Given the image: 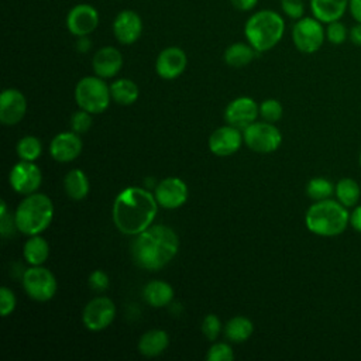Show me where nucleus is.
<instances>
[{"label": "nucleus", "instance_id": "45", "mask_svg": "<svg viewBox=\"0 0 361 361\" xmlns=\"http://www.w3.org/2000/svg\"><path fill=\"white\" fill-rule=\"evenodd\" d=\"M360 165H361V152H360Z\"/></svg>", "mask_w": 361, "mask_h": 361}, {"label": "nucleus", "instance_id": "7", "mask_svg": "<svg viewBox=\"0 0 361 361\" xmlns=\"http://www.w3.org/2000/svg\"><path fill=\"white\" fill-rule=\"evenodd\" d=\"M323 23L317 18L302 17L296 20L292 28V41L298 51L303 54H314L319 51L326 39V30L322 25Z\"/></svg>", "mask_w": 361, "mask_h": 361}, {"label": "nucleus", "instance_id": "11", "mask_svg": "<svg viewBox=\"0 0 361 361\" xmlns=\"http://www.w3.org/2000/svg\"><path fill=\"white\" fill-rule=\"evenodd\" d=\"M99 25V11L89 3L75 4L66 14V28L75 37H87Z\"/></svg>", "mask_w": 361, "mask_h": 361}, {"label": "nucleus", "instance_id": "36", "mask_svg": "<svg viewBox=\"0 0 361 361\" xmlns=\"http://www.w3.org/2000/svg\"><path fill=\"white\" fill-rule=\"evenodd\" d=\"M221 331V322L216 314H207L202 322V333L207 340L214 341Z\"/></svg>", "mask_w": 361, "mask_h": 361}, {"label": "nucleus", "instance_id": "16", "mask_svg": "<svg viewBox=\"0 0 361 361\" xmlns=\"http://www.w3.org/2000/svg\"><path fill=\"white\" fill-rule=\"evenodd\" d=\"M188 65V56L179 47H168L162 49L155 61V71L162 79H175L183 73Z\"/></svg>", "mask_w": 361, "mask_h": 361}, {"label": "nucleus", "instance_id": "23", "mask_svg": "<svg viewBox=\"0 0 361 361\" xmlns=\"http://www.w3.org/2000/svg\"><path fill=\"white\" fill-rule=\"evenodd\" d=\"M144 299L152 307H165L173 299V288L165 281H151L144 286Z\"/></svg>", "mask_w": 361, "mask_h": 361}, {"label": "nucleus", "instance_id": "4", "mask_svg": "<svg viewBox=\"0 0 361 361\" xmlns=\"http://www.w3.org/2000/svg\"><path fill=\"white\" fill-rule=\"evenodd\" d=\"M285 21L274 10H259L254 13L244 25V35L257 52L272 49L283 37Z\"/></svg>", "mask_w": 361, "mask_h": 361}, {"label": "nucleus", "instance_id": "42", "mask_svg": "<svg viewBox=\"0 0 361 361\" xmlns=\"http://www.w3.org/2000/svg\"><path fill=\"white\" fill-rule=\"evenodd\" d=\"M350 224L354 230L361 233V204L355 206L354 210L350 213Z\"/></svg>", "mask_w": 361, "mask_h": 361}, {"label": "nucleus", "instance_id": "15", "mask_svg": "<svg viewBox=\"0 0 361 361\" xmlns=\"http://www.w3.org/2000/svg\"><path fill=\"white\" fill-rule=\"evenodd\" d=\"M259 114L258 104L247 96L237 97L231 100L226 110H224V118L230 126H234L237 128H247L250 124L255 123L257 117Z\"/></svg>", "mask_w": 361, "mask_h": 361}, {"label": "nucleus", "instance_id": "12", "mask_svg": "<svg viewBox=\"0 0 361 361\" xmlns=\"http://www.w3.org/2000/svg\"><path fill=\"white\" fill-rule=\"evenodd\" d=\"M10 185L20 195H31L38 190L42 182L41 169L32 161H20L10 171Z\"/></svg>", "mask_w": 361, "mask_h": 361}, {"label": "nucleus", "instance_id": "34", "mask_svg": "<svg viewBox=\"0 0 361 361\" xmlns=\"http://www.w3.org/2000/svg\"><path fill=\"white\" fill-rule=\"evenodd\" d=\"M92 127V113L80 109L71 117V128L76 134H83Z\"/></svg>", "mask_w": 361, "mask_h": 361}, {"label": "nucleus", "instance_id": "41", "mask_svg": "<svg viewBox=\"0 0 361 361\" xmlns=\"http://www.w3.org/2000/svg\"><path fill=\"white\" fill-rule=\"evenodd\" d=\"M258 1L259 0H230L231 6L235 10H240V11H250V10H252L258 4Z\"/></svg>", "mask_w": 361, "mask_h": 361}, {"label": "nucleus", "instance_id": "33", "mask_svg": "<svg viewBox=\"0 0 361 361\" xmlns=\"http://www.w3.org/2000/svg\"><path fill=\"white\" fill-rule=\"evenodd\" d=\"M324 30H326V39L330 44L340 45L348 38V30L340 20L329 23Z\"/></svg>", "mask_w": 361, "mask_h": 361}, {"label": "nucleus", "instance_id": "6", "mask_svg": "<svg viewBox=\"0 0 361 361\" xmlns=\"http://www.w3.org/2000/svg\"><path fill=\"white\" fill-rule=\"evenodd\" d=\"M78 106L92 114L103 113L111 100L110 86L100 76H85L75 86Z\"/></svg>", "mask_w": 361, "mask_h": 361}, {"label": "nucleus", "instance_id": "44", "mask_svg": "<svg viewBox=\"0 0 361 361\" xmlns=\"http://www.w3.org/2000/svg\"><path fill=\"white\" fill-rule=\"evenodd\" d=\"M348 38L354 45L361 47V23H357L348 30Z\"/></svg>", "mask_w": 361, "mask_h": 361}, {"label": "nucleus", "instance_id": "14", "mask_svg": "<svg viewBox=\"0 0 361 361\" xmlns=\"http://www.w3.org/2000/svg\"><path fill=\"white\" fill-rule=\"evenodd\" d=\"M113 34L123 45H131L142 34V20L134 10H121L113 20Z\"/></svg>", "mask_w": 361, "mask_h": 361}, {"label": "nucleus", "instance_id": "9", "mask_svg": "<svg viewBox=\"0 0 361 361\" xmlns=\"http://www.w3.org/2000/svg\"><path fill=\"white\" fill-rule=\"evenodd\" d=\"M244 142L255 152L268 154L278 149L282 142L281 131L268 121H255L244 128Z\"/></svg>", "mask_w": 361, "mask_h": 361}, {"label": "nucleus", "instance_id": "28", "mask_svg": "<svg viewBox=\"0 0 361 361\" xmlns=\"http://www.w3.org/2000/svg\"><path fill=\"white\" fill-rule=\"evenodd\" d=\"M252 322L245 316H234L230 319L224 327L226 337L233 343H243L252 334Z\"/></svg>", "mask_w": 361, "mask_h": 361}, {"label": "nucleus", "instance_id": "35", "mask_svg": "<svg viewBox=\"0 0 361 361\" xmlns=\"http://www.w3.org/2000/svg\"><path fill=\"white\" fill-rule=\"evenodd\" d=\"M206 358L207 361H233L234 353L228 344L216 343L209 348Z\"/></svg>", "mask_w": 361, "mask_h": 361}, {"label": "nucleus", "instance_id": "37", "mask_svg": "<svg viewBox=\"0 0 361 361\" xmlns=\"http://www.w3.org/2000/svg\"><path fill=\"white\" fill-rule=\"evenodd\" d=\"M281 8L283 14L292 20H299L305 16L303 0H281Z\"/></svg>", "mask_w": 361, "mask_h": 361}, {"label": "nucleus", "instance_id": "1", "mask_svg": "<svg viewBox=\"0 0 361 361\" xmlns=\"http://www.w3.org/2000/svg\"><path fill=\"white\" fill-rule=\"evenodd\" d=\"M158 202L155 195L138 186L123 189L113 203L114 226L127 235H137L152 226Z\"/></svg>", "mask_w": 361, "mask_h": 361}, {"label": "nucleus", "instance_id": "3", "mask_svg": "<svg viewBox=\"0 0 361 361\" xmlns=\"http://www.w3.org/2000/svg\"><path fill=\"white\" fill-rule=\"evenodd\" d=\"M305 223L307 230L313 234L336 237L347 228L350 223V213L338 200H317L307 209Z\"/></svg>", "mask_w": 361, "mask_h": 361}, {"label": "nucleus", "instance_id": "8", "mask_svg": "<svg viewBox=\"0 0 361 361\" xmlns=\"http://www.w3.org/2000/svg\"><path fill=\"white\" fill-rule=\"evenodd\" d=\"M23 288L31 299L47 302L55 296L58 283L49 269L41 265H32L23 275Z\"/></svg>", "mask_w": 361, "mask_h": 361}, {"label": "nucleus", "instance_id": "40", "mask_svg": "<svg viewBox=\"0 0 361 361\" xmlns=\"http://www.w3.org/2000/svg\"><path fill=\"white\" fill-rule=\"evenodd\" d=\"M110 285V279L107 276V274L102 269H96L90 274L89 276V286L94 290V292H104Z\"/></svg>", "mask_w": 361, "mask_h": 361}, {"label": "nucleus", "instance_id": "39", "mask_svg": "<svg viewBox=\"0 0 361 361\" xmlns=\"http://www.w3.org/2000/svg\"><path fill=\"white\" fill-rule=\"evenodd\" d=\"M14 230H17L16 220L11 217L7 212V204L4 200H1V209H0V233L4 238L14 234Z\"/></svg>", "mask_w": 361, "mask_h": 361}, {"label": "nucleus", "instance_id": "19", "mask_svg": "<svg viewBox=\"0 0 361 361\" xmlns=\"http://www.w3.org/2000/svg\"><path fill=\"white\" fill-rule=\"evenodd\" d=\"M82 140L73 131L56 134L49 144V154L58 162H71L82 152Z\"/></svg>", "mask_w": 361, "mask_h": 361}, {"label": "nucleus", "instance_id": "43", "mask_svg": "<svg viewBox=\"0 0 361 361\" xmlns=\"http://www.w3.org/2000/svg\"><path fill=\"white\" fill-rule=\"evenodd\" d=\"M348 11L357 23H361V0H348Z\"/></svg>", "mask_w": 361, "mask_h": 361}, {"label": "nucleus", "instance_id": "32", "mask_svg": "<svg viewBox=\"0 0 361 361\" xmlns=\"http://www.w3.org/2000/svg\"><path fill=\"white\" fill-rule=\"evenodd\" d=\"M283 109L276 99H267L259 106L261 117L268 123H275L282 117Z\"/></svg>", "mask_w": 361, "mask_h": 361}, {"label": "nucleus", "instance_id": "18", "mask_svg": "<svg viewBox=\"0 0 361 361\" xmlns=\"http://www.w3.org/2000/svg\"><path fill=\"white\" fill-rule=\"evenodd\" d=\"M244 141L243 134L234 126H224L214 130L209 137V149L217 157H228L237 152Z\"/></svg>", "mask_w": 361, "mask_h": 361}, {"label": "nucleus", "instance_id": "10", "mask_svg": "<svg viewBox=\"0 0 361 361\" xmlns=\"http://www.w3.org/2000/svg\"><path fill=\"white\" fill-rule=\"evenodd\" d=\"M116 317V306L107 296H96L83 309L82 320L87 330L102 331L107 329Z\"/></svg>", "mask_w": 361, "mask_h": 361}, {"label": "nucleus", "instance_id": "5", "mask_svg": "<svg viewBox=\"0 0 361 361\" xmlns=\"http://www.w3.org/2000/svg\"><path fill=\"white\" fill-rule=\"evenodd\" d=\"M54 219V203L44 193L27 195L16 209L17 230L25 235L42 233Z\"/></svg>", "mask_w": 361, "mask_h": 361}, {"label": "nucleus", "instance_id": "17", "mask_svg": "<svg viewBox=\"0 0 361 361\" xmlns=\"http://www.w3.org/2000/svg\"><path fill=\"white\" fill-rule=\"evenodd\" d=\"M27 111L25 96L17 89H4L0 94V121L4 126H16Z\"/></svg>", "mask_w": 361, "mask_h": 361}, {"label": "nucleus", "instance_id": "38", "mask_svg": "<svg viewBox=\"0 0 361 361\" xmlns=\"http://www.w3.org/2000/svg\"><path fill=\"white\" fill-rule=\"evenodd\" d=\"M17 305V299L14 296V292L8 289L7 286L0 288V313L3 317H7Z\"/></svg>", "mask_w": 361, "mask_h": 361}, {"label": "nucleus", "instance_id": "25", "mask_svg": "<svg viewBox=\"0 0 361 361\" xmlns=\"http://www.w3.org/2000/svg\"><path fill=\"white\" fill-rule=\"evenodd\" d=\"M255 49L245 42H234L228 45L224 51V62L231 66V68H243L248 65L254 56H255Z\"/></svg>", "mask_w": 361, "mask_h": 361}, {"label": "nucleus", "instance_id": "31", "mask_svg": "<svg viewBox=\"0 0 361 361\" xmlns=\"http://www.w3.org/2000/svg\"><path fill=\"white\" fill-rule=\"evenodd\" d=\"M333 193H334L333 183L329 179L322 178V176L310 179L306 185V195L310 199H313L314 202L329 199Z\"/></svg>", "mask_w": 361, "mask_h": 361}, {"label": "nucleus", "instance_id": "30", "mask_svg": "<svg viewBox=\"0 0 361 361\" xmlns=\"http://www.w3.org/2000/svg\"><path fill=\"white\" fill-rule=\"evenodd\" d=\"M17 155L20 159L23 161H35L39 158L41 152H42V145L41 141L34 137V135H27L18 140L17 142Z\"/></svg>", "mask_w": 361, "mask_h": 361}, {"label": "nucleus", "instance_id": "24", "mask_svg": "<svg viewBox=\"0 0 361 361\" xmlns=\"http://www.w3.org/2000/svg\"><path fill=\"white\" fill-rule=\"evenodd\" d=\"M63 188L66 195L73 200H82L89 193V179L80 169L69 171L63 178Z\"/></svg>", "mask_w": 361, "mask_h": 361}, {"label": "nucleus", "instance_id": "22", "mask_svg": "<svg viewBox=\"0 0 361 361\" xmlns=\"http://www.w3.org/2000/svg\"><path fill=\"white\" fill-rule=\"evenodd\" d=\"M169 344V336L165 330L152 329L145 331L138 340V351L144 357H157L162 354Z\"/></svg>", "mask_w": 361, "mask_h": 361}, {"label": "nucleus", "instance_id": "27", "mask_svg": "<svg viewBox=\"0 0 361 361\" xmlns=\"http://www.w3.org/2000/svg\"><path fill=\"white\" fill-rule=\"evenodd\" d=\"M110 93L111 99L121 106H130L133 104L140 94L138 86L131 79H117L110 85Z\"/></svg>", "mask_w": 361, "mask_h": 361}, {"label": "nucleus", "instance_id": "26", "mask_svg": "<svg viewBox=\"0 0 361 361\" xmlns=\"http://www.w3.org/2000/svg\"><path fill=\"white\" fill-rule=\"evenodd\" d=\"M23 254L30 265H42L49 255V245L39 234L30 235L24 244Z\"/></svg>", "mask_w": 361, "mask_h": 361}, {"label": "nucleus", "instance_id": "21", "mask_svg": "<svg viewBox=\"0 0 361 361\" xmlns=\"http://www.w3.org/2000/svg\"><path fill=\"white\" fill-rule=\"evenodd\" d=\"M347 10L348 0H310L312 16L326 24L341 20Z\"/></svg>", "mask_w": 361, "mask_h": 361}, {"label": "nucleus", "instance_id": "13", "mask_svg": "<svg viewBox=\"0 0 361 361\" xmlns=\"http://www.w3.org/2000/svg\"><path fill=\"white\" fill-rule=\"evenodd\" d=\"M155 199L164 209H178L188 200V186L176 176L162 179L155 188Z\"/></svg>", "mask_w": 361, "mask_h": 361}, {"label": "nucleus", "instance_id": "29", "mask_svg": "<svg viewBox=\"0 0 361 361\" xmlns=\"http://www.w3.org/2000/svg\"><path fill=\"white\" fill-rule=\"evenodd\" d=\"M334 195L337 200L345 206V207H353L358 203L360 196H361V189L360 185L351 179V178H343L337 182L334 186Z\"/></svg>", "mask_w": 361, "mask_h": 361}, {"label": "nucleus", "instance_id": "20", "mask_svg": "<svg viewBox=\"0 0 361 361\" xmlns=\"http://www.w3.org/2000/svg\"><path fill=\"white\" fill-rule=\"evenodd\" d=\"M92 66L97 76L103 79L113 78L123 68V55L114 47H103L93 55Z\"/></svg>", "mask_w": 361, "mask_h": 361}, {"label": "nucleus", "instance_id": "2", "mask_svg": "<svg viewBox=\"0 0 361 361\" xmlns=\"http://www.w3.org/2000/svg\"><path fill=\"white\" fill-rule=\"evenodd\" d=\"M179 237L165 224L149 226L137 234L131 244L134 262L147 271H158L166 267L178 254Z\"/></svg>", "mask_w": 361, "mask_h": 361}]
</instances>
